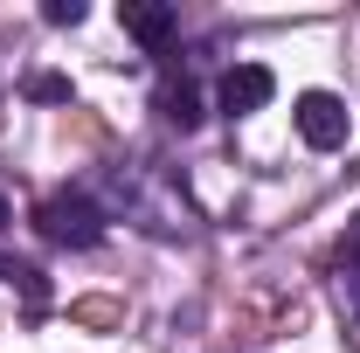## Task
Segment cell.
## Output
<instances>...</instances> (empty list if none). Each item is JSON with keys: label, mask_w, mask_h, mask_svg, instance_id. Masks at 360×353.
Segmentation results:
<instances>
[{"label": "cell", "mask_w": 360, "mask_h": 353, "mask_svg": "<svg viewBox=\"0 0 360 353\" xmlns=\"http://www.w3.org/2000/svg\"><path fill=\"white\" fill-rule=\"evenodd\" d=\"M35 229H42V243H56V250H90L104 236V208L90 194H77V187H56L42 208H35Z\"/></svg>", "instance_id": "1"}, {"label": "cell", "mask_w": 360, "mask_h": 353, "mask_svg": "<svg viewBox=\"0 0 360 353\" xmlns=\"http://www.w3.org/2000/svg\"><path fill=\"white\" fill-rule=\"evenodd\" d=\"M347 132H354V118H347V104H340L333 90H305V97H298V139H305L312 153L347 146Z\"/></svg>", "instance_id": "2"}, {"label": "cell", "mask_w": 360, "mask_h": 353, "mask_svg": "<svg viewBox=\"0 0 360 353\" xmlns=\"http://www.w3.org/2000/svg\"><path fill=\"white\" fill-rule=\"evenodd\" d=\"M270 97H277V77H270L264 63H236L222 77V111L229 118H250V111H264Z\"/></svg>", "instance_id": "3"}, {"label": "cell", "mask_w": 360, "mask_h": 353, "mask_svg": "<svg viewBox=\"0 0 360 353\" xmlns=\"http://www.w3.org/2000/svg\"><path fill=\"white\" fill-rule=\"evenodd\" d=\"M118 21H125V35L146 42V49H167V42H174V7H167V0H125Z\"/></svg>", "instance_id": "4"}, {"label": "cell", "mask_w": 360, "mask_h": 353, "mask_svg": "<svg viewBox=\"0 0 360 353\" xmlns=\"http://www.w3.org/2000/svg\"><path fill=\"white\" fill-rule=\"evenodd\" d=\"M160 111H167V125H180V132H194V125H201V97H194L187 84L167 90V97H160Z\"/></svg>", "instance_id": "5"}, {"label": "cell", "mask_w": 360, "mask_h": 353, "mask_svg": "<svg viewBox=\"0 0 360 353\" xmlns=\"http://www.w3.org/2000/svg\"><path fill=\"white\" fill-rule=\"evenodd\" d=\"M42 21H49V28H77V21H84V0H49Z\"/></svg>", "instance_id": "6"}, {"label": "cell", "mask_w": 360, "mask_h": 353, "mask_svg": "<svg viewBox=\"0 0 360 353\" xmlns=\"http://www.w3.org/2000/svg\"><path fill=\"white\" fill-rule=\"evenodd\" d=\"M28 97H42V104H63V97H70V77H35V84H28Z\"/></svg>", "instance_id": "7"}, {"label": "cell", "mask_w": 360, "mask_h": 353, "mask_svg": "<svg viewBox=\"0 0 360 353\" xmlns=\"http://www.w3.org/2000/svg\"><path fill=\"white\" fill-rule=\"evenodd\" d=\"M340 270H360V215L347 222V236H340Z\"/></svg>", "instance_id": "8"}, {"label": "cell", "mask_w": 360, "mask_h": 353, "mask_svg": "<svg viewBox=\"0 0 360 353\" xmlns=\"http://www.w3.org/2000/svg\"><path fill=\"white\" fill-rule=\"evenodd\" d=\"M340 298H347V319L360 326V270H347V277H340Z\"/></svg>", "instance_id": "9"}, {"label": "cell", "mask_w": 360, "mask_h": 353, "mask_svg": "<svg viewBox=\"0 0 360 353\" xmlns=\"http://www.w3.org/2000/svg\"><path fill=\"white\" fill-rule=\"evenodd\" d=\"M0 229H7V194H0Z\"/></svg>", "instance_id": "10"}]
</instances>
